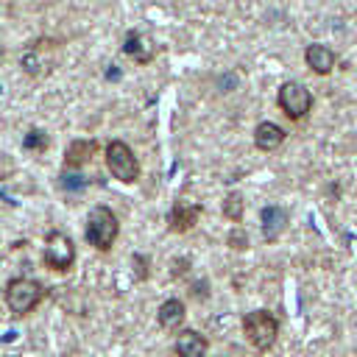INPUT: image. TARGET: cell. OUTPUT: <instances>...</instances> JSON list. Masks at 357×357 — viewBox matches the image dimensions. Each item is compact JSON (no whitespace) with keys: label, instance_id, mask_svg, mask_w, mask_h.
<instances>
[{"label":"cell","instance_id":"1","mask_svg":"<svg viewBox=\"0 0 357 357\" xmlns=\"http://www.w3.org/2000/svg\"><path fill=\"white\" fill-rule=\"evenodd\" d=\"M117 231H120V223H117V215L109 209V206H95L86 218V243L95 245L98 251H109L112 243L117 240Z\"/></svg>","mask_w":357,"mask_h":357},{"label":"cell","instance_id":"2","mask_svg":"<svg viewBox=\"0 0 357 357\" xmlns=\"http://www.w3.org/2000/svg\"><path fill=\"white\" fill-rule=\"evenodd\" d=\"M243 335L257 351H268L276 343L279 335V321L268 310H254L243 318Z\"/></svg>","mask_w":357,"mask_h":357},{"label":"cell","instance_id":"3","mask_svg":"<svg viewBox=\"0 0 357 357\" xmlns=\"http://www.w3.org/2000/svg\"><path fill=\"white\" fill-rule=\"evenodd\" d=\"M42 298H45V287L36 279L17 276L6 284V304L14 315H28Z\"/></svg>","mask_w":357,"mask_h":357},{"label":"cell","instance_id":"4","mask_svg":"<svg viewBox=\"0 0 357 357\" xmlns=\"http://www.w3.org/2000/svg\"><path fill=\"white\" fill-rule=\"evenodd\" d=\"M106 167L123 184H131V181L139 178V162H137L134 151L123 139H112L106 145Z\"/></svg>","mask_w":357,"mask_h":357},{"label":"cell","instance_id":"5","mask_svg":"<svg viewBox=\"0 0 357 357\" xmlns=\"http://www.w3.org/2000/svg\"><path fill=\"white\" fill-rule=\"evenodd\" d=\"M42 259L47 268L53 271H70L73 262H75V243L70 240V234L64 231H50L45 237V251H42Z\"/></svg>","mask_w":357,"mask_h":357},{"label":"cell","instance_id":"6","mask_svg":"<svg viewBox=\"0 0 357 357\" xmlns=\"http://www.w3.org/2000/svg\"><path fill=\"white\" fill-rule=\"evenodd\" d=\"M276 103H279V109H282L290 120H301V117L312 109V95H310V89H307L304 84L287 81V84L279 86Z\"/></svg>","mask_w":357,"mask_h":357},{"label":"cell","instance_id":"7","mask_svg":"<svg viewBox=\"0 0 357 357\" xmlns=\"http://www.w3.org/2000/svg\"><path fill=\"white\" fill-rule=\"evenodd\" d=\"M201 204H192V201H176L173 206H170V212H167V229L173 231V234H184V231H190L195 223H198V218H201Z\"/></svg>","mask_w":357,"mask_h":357},{"label":"cell","instance_id":"8","mask_svg":"<svg viewBox=\"0 0 357 357\" xmlns=\"http://www.w3.org/2000/svg\"><path fill=\"white\" fill-rule=\"evenodd\" d=\"M123 53H126L128 59H134L137 64H148L156 50H153V42H151L145 33L128 31V33H126V42H123Z\"/></svg>","mask_w":357,"mask_h":357},{"label":"cell","instance_id":"9","mask_svg":"<svg viewBox=\"0 0 357 357\" xmlns=\"http://www.w3.org/2000/svg\"><path fill=\"white\" fill-rule=\"evenodd\" d=\"M176 354L178 357H204L206 354V337L195 329H181L176 337Z\"/></svg>","mask_w":357,"mask_h":357},{"label":"cell","instance_id":"10","mask_svg":"<svg viewBox=\"0 0 357 357\" xmlns=\"http://www.w3.org/2000/svg\"><path fill=\"white\" fill-rule=\"evenodd\" d=\"M304 59H307V67H310L312 73H318V75H326V73H332V67H335V53H332L326 45H307Z\"/></svg>","mask_w":357,"mask_h":357},{"label":"cell","instance_id":"11","mask_svg":"<svg viewBox=\"0 0 357 357\" xmlns=\"http://www.w3.org/2000/svg\"><path fill=\"white\" fill-rule=\"evenodd\" d=\"M282 142H284V128H282V126L265 120V123H259V126L254 128V145H257L259 151H273V148H279Z\"/></svg>","mask_w":357,"mask_h":357},{"label":"cell","instance_id":"12","mask_svg":"<svg viewBox=\"0 0 357 357\" xmlns=\"http://www.w3.org/2000/svg\"><path fill=\"white\" fill-rule=\"evenodd\" d=\"M184 301H178V298H167V301H162L159 304V310H156V321H159V326L162 329H178L181 324H184Z\"/></svg>","mask_w":357,"mask_h":357},{"label":"cell","instance_id":"13","mask_svg":"<svg viewBox=\"0 0 357 357\" xmlns=\"http://www.w3.org/2000/svg\"><path fill=\"white\" fill-rule=\"evenodd\" d=\"M98 151L95 139H73L64 151V167H81L92 159V153Z\"/></svg>","mask_w":357,"mask_h":357},{"label":"cell","instance_id":"14","mask_svg":"<svg viewBox=\"0 0 357 357\" xmlns=\"http://www.w3.org/2000/svg\"><path fill=\"white\" fill-rule=\"evenodd\" d=\"M284 226H287V212L282 206H265L262 209V234H265L268 243L279 240V234L284 231Z\"/></svg>","mask_w":357,"mask_h":357},{"label":"cell","instance_id":"15","mask_svg":"<svg viewBox=\"0 0 357 357\" xmlns=\"http://www.w3.org/2000/svg\"><path fill=\"white\" fill-rule=\"evenodd\" d=\"M243 206H245L243 195H240V192H229L226 201H223V215H226L231 223H240V220H243Z\"/></svg>","mask_w":357,"mask_h":357},{"label":"cell","instance_id":"16","mask_svg":"<svg viewBox=\"0 0 357 357\" xmlns=\"http://www.w3.org/2000/svg\"><path fill=\"white\" fill-rule=\"evenodd\" d=\"M22 145L25 148H33V151H42V148H47V137L33 128V131H28V137L22 139Z\"/></svg>","mask_w":357,"mask_h":357},{"label":"cell","instance_id":"17","mask_svg":"<svg viewBox=\"0 0 357 357\" xmlns=\"http://www.w3.org/2000/svg\"><path fill=\"white\" fill-rule=\"evenodd\" d=\"M226 243H229L231 248H237V251H240V248H248V234L237 226V229H231V231H229V240H226Z\"/></svg>","mask_w":357,"mask_h":357},{"label":"cell","instance_id":"18","mask_svg":"<svg viewBox=\"0 0 357 357\" xmlns=\"http://www.w3.org/2000/svg\"><path fill=\"white\" fill-rule=\"evenodd\" d=\"M61 187H70V190H81L86 187V181L81 176H61Z\"/></svg>","mask_w":357,"mask_h":357}]
</instances>
